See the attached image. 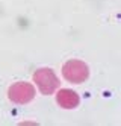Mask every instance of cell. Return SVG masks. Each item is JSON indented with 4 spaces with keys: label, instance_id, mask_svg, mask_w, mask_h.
<instances>
[{
    "label": "cell",
    "instance_id": "cell-1",
    "mask_svg": "<svg viewBox=\"0 0 121 126\" xmlns=\"http://www.w3.org/2000/svg\"><path fill=\"white\" fill-rule=\"evenodd\" d=\"M64 78L73 84H82L89 78V68L80 59H70L62 67Z\"/></svg>",
    "mask_w": 121,
    "mask_h": 126
},
{
    "label": "cell",
    "instance_id": "cell-3",
    "mask_svg": "<svg viewBox=\"0 0 121 126\" xmlns=\"http://www.w3.org/2000/svg\"><path fill=\"white\" fill-rule=\"evenodd\" d=\"M8 97L14 103H18V105L29 103L35 97V88L29 82H15L9 87Z\"/></svg>",
    "mask_w": 121,
    "mask_h": 126
},
{
    "label": "cell",
    "instance_id": "cell-4",
    "mask_svg": "<svg viewBox=\"0 0 121 126\" xmlns=\"http://www.w3.org/2000/svg\"><path fill=\"white\" fill-rule=\"evenodd\" d=\"M56 102L59 106L65 108V110H73V108H76L79 105L80 97L73 90H61L56 94Z\"/></svg>",
    "mask_w": 121,
    "mask_h": 126
},
{
    "label": "cell",
    "instance_id": "cell-2",
    "mask_svg": "<svg viewBox=\"0 0 121 126\" xmlns=\"http://www.w3.org/2000/svg\"><path fill=\"white\" fill-rule=\"evenodd\" d=\"M33 80L42 94H53L59 88V79L52 68H40L33 73Z\"/></svg>",
    "mask_w": 121,
    "mask_h": 126
}]
</instances>
